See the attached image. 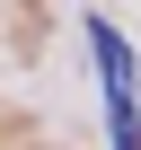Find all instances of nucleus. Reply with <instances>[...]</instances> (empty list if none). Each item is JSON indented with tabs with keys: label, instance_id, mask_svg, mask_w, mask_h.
<instances>
[{
	"label": "nucleus",
	"instance_id": "f257e3e1",
	"mask_svg": "<svg viewBox=\"0 0 141 150\" xmlns=\"http://www.w3.org/2000/svg\"><path fill=\"white\" fill-rule=\"evenodd\" d=\"M88 53H97V80H106V106H115V150H141V106H132V53L106 18H88Z\"/></svg>",
	"mask_w": 141,
	"mask_h": 150
}]
</instances>
